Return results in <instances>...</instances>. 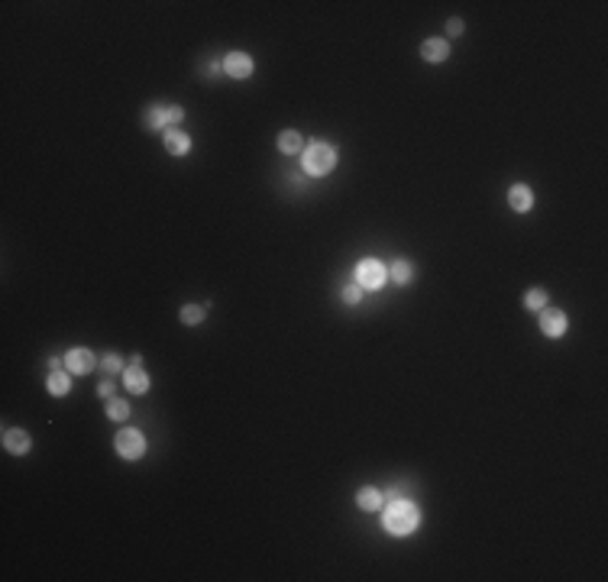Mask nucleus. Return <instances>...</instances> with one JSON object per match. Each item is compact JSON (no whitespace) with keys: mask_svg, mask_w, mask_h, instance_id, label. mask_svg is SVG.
<instances>
[{"mask_svg":"<svg viewBox=\"0 0 608 582\" xmlns=\"http://www.w3.org/2000/svg\"><path fill=\"white\" fill-rule=\"evenodd\" d=\"M62 363H65V359H58V356H52V359H49V369H62Z\"/></svg>","mask_w":608,"mask_h":582,"instance_id":"obj_26","label":"nucleus"},{"mask_svg":"<svg viewBox=\"0 0 608 582\" xmlns=\"http://www.w3.org/2000/svg\"><path fill=\"white\" fill-rule=\"evenodd\" d=\"M363 295H366V288L359 285V282H350V285L340 291V298H343V304H359L363 301Z\"/></svg>","mask_w":608,"mask_h":582,"instance_id":"obj_20","label":"nucleus"},{"mask_svg":"<svg viewBox=\"0 0 608 582\" xmlns=\"http://www.w3.org/2000/svg\"><path fill=\"white\" fill-rule=\"evenodd\" d=\"M301 169L314 175V178H321V175H330L337 169V149L330 143H311L304 149V156H301Z\"/></svg>","mask_w":608,"mask_h":582,"instance_id":"obj_2","label":"nucleus"},{"mask_svg":"<svg viewBox=\"0 0 608 582\" xmlns=\"http://www.w3.org/2000/svg\"><path fill=\"white\" fill-rule=\"evenodd\" d=\"M382 524H385V531L395 537H408L417 531V524H421V511H417V505L408 502V498H391L389 505H385V514H382Z\"/></svg>","mask_w":608,"mask_h":582,"instance_id":"obj_1","label":"nucleus"},{"mask_svg":"<svg viewBox=\"0 0 608 582\" xmlns=\"http://www.w3.org/2000/svg\"><path fill=\"white\" fill-rule=\"evenodd\" d=\"M223 71H227L230 78H250L256 71V62L246 52H227L223 56Z\"/></svg>","mask_w":608,"mask_h":582,"instance_id":"obj_6","label":"nucleus"},{"mask_svg":"<svg viewBox=\"0 0 608 582\" xmlns=\"http://www.w3.org/2000/svg\"><path fill=\"white\" fill-rule=\"evenodd\" d=\"M447 56H450L447 39H424V46H421V58H424V62L440 65V62H447Z\"/></svg>","mask_w":608,"mask_h":582,"instance_id":"obj_12","label":"nucleus"},{"mask_svg":"<svg viewBox=\"0 0 608 582\" xmlns=\"http://www.w3.org/2000/svg\"><path fill=\"white\" fill-rule=\"evenodd\" d=\"M46 388H49V395H56V398H65L71 391V376L65 372V369H52L46 378Z\"/></svg>","mask_w":608,"mask_h":582,"instance_id":"obj_13","label":"nucleus"},{"mask_svg":"<svg viewBox=\"0 0 608 582\" xmlns=\"http://www.w3.org/2000/svg\"><path fill=\"white\" fill-rule=\"evenodd\" d=\"M107 417H110V421H127L130 404L123 398H107Z\"/></svg>","mask_w":608,"mask_h":582,"instance_id":"obj_18","label":"nucleus"},{"mask_svg":"<svg viewBox=\"0 0 608 582\" xmlns=\"http://www.w3.org/2000/svg\"><path fill=\"white\" fill-rule=\"evenodd\" d=\"M524 308H528V311H544V308H547V291H544V288H528V295H524Z\"/></svg>","mask_w":608,"mask_h":582,"instance_id":"obj_19","label":"nucleus"},{"mask_svg":"<svg viewBox=\"0 0 608 582\" xmlns=\"http://www.w3.org/2000/svg\"><path fill=\"white\" fill-rule=\"evenodd\" d=\"M389 278L395 285H411L414 282V263L411 259H395L389 265Z\"/></svg>","mask_w":608,"mask_h":582,"instance_id":"obj_14","label":"nucleus"},{"mask_svg":"<svg viewBox=\"0 0 608 582\" xmlns=\"http://www.w3.org/2000/svg\"><path fill=\"white\" fill-rule=\"evenodd\" d=\"M182 320L188 327H197L201 320H204V308H197V304H184L182 308Z\"/></svg>","mask_w":608,"mask_h":582,"instance_id":"obj_21","label":"nucleus"},{"mask_svg":"<svg viewBox=\"0 0 608 582\" xmlns=\"http://www.w3.org/2000/svg\"><path fill=\"white\" fill-rule=\"evenodd\" d=\"M101 369L107 372V376H117V372H123V356L107 353V356L101 359Z\"/></svg>","mask_w":608,"mask_h":582,"instance_id":"obj_22","label":"nucleus"},{"mask_svg":"<svg viewBox=\"0 0 608 582\" xmlns=\"http://www.w3.org/2000/svg\"><path fill=\"white\" fill-rule=\"evenodd\" d=\"M353 282L366 288V291H382L389 282V265H382L379 259H359L353 272Z\"/></svg>","mask_w":608,"mask_h":582,"instance_id":"obj_3","label":"nucleus"},{"mask_svg":"<svg viewBox=\"0 0 608 582\" xmlns=\"http://www.w3.org/2000/svg\"><path fill=\"white\" fill-rule=\"evenodd\" d=\"M123 385H127L130 395H146V391H149V385H152V378H149V372H146L143 365H133V363H130V369L123 372Z\"/></svg>","mask_w":608,"mask_h":582,"instance_id":"obj_9","label":"nucleus"},{"mask_svg":"<svg viewBox=\"0 0 608 582\" xmlns=\"http://www.w3.org/2000/svg\"><path fill=\"white\" fill-rule=\"evenodd\" d=\"M114 450L120 459H139L146 453V437L139 434V431H133V427H123L114 437Z\"/></svg>","mask_w":608,"mask_h":582,"instance_id":"obj_4","label":"nucleus"},{"mask_svg":"<svg viewBox=\"0 0 608 582\" xmlns=\"http://www.w3.org/2000/svg\"><path fill=\"white\" fill-rule=\"evenodd\" d=\"M356 505H359L363 511H379L382 505H385V495H382L379 489H372V485H366V489H359V492H356Z\"/></svg>","mask_w":608,"mask_h":582,"instance_id":"obj_15","label":"nucleus"},{"mask_svg":"<svg viewBox=\"0 0 608 582\" xmlns=\"http://www.w3.org/2000/svg\"><path fill=\"white\" fill-rule=\"evenodd\" d=\"M463 29H466V26H463V20H450V23H447V33H450V36H463Z\"/></svg>","mask_w":608,"mask_h":582,"instance_id":"obj_25","label":"nucleus"},{"mask_svg":"<svg viewBox=\"0 0 608 582\" xmlns=\"http://www.w3.org/2000/svg\"><path fill=\"white\" fill-rule=\"evenodd\" d=\"M3 446H7V453H13V457H26V453L33 450V440H29V434L20 431V427H7V431H3Z\"/></svg>","mask_w":608,"mask_h":582,"instance_id":"obj_8","label":"nucleus"},{"mask_svg":"<svg viewBox=\"0 0 608 582\" xmlns=\"http://www.w3.org/2000/svg\"><path fill=\"white\" fill-rule=\"evenodd\" d=\"M114 391H117L114 378H104L101 385H97V395H101V398H114Z\"/></svg>","mask_w":608,"mask_h":582,"instance_id":"obj_24","label":"nucleus"},{"mask_svg":"<svg viewBox=\"0 0 608 582\" xmlns=\"http://www.w3.org/2000/svg\"><path fill=\"white\" fill-rule=\"evenodd\" d=\"M165 133V149L172 152V156H188V149H191V136L178 130V126H169V130H162Z\"/></svg>","mask_w":608,"mask_h":582,"instance_id":"obj_11","label":"nucleus"},{"mask_svg":"<svg viewBox=\"0 0 608 582\" xmlns=\"http://www.w3.org/2000/svg\"><path fill=\"white\" fill-rule=\"evenodd\" d=\"M537 317H540V330L547 333V337H563V333L570 330V317H566L563 311H557V308L537 311Z\"/></svg>","mask_w":608,"mask_h":582,"instance_id":"obj_5","label":"nucleus"},{"mask_svg":"<svg viewBox=\"0 0 608 582\" xmlns=\"http://www.w3.org/2000/svg\"><path fill=\"white\" fill-rule=\"evenodd\" d=\"M143 123L149 126V130H169V110H165V104H149L146 114H143Z\"/></svg>","mask_w":608,"mask_h":582,"instance_id":"obj_16","label":"nucleus"},{"mask_svg":"<svg viewBox=\"0 0 608 582\" xmlns=\"http://www.w3.org/2000/svg\"><path fill=\"white\" fill-rule=\"evenodd\" d=\"M165 110H169V126H178L184 120V110L178 104H165Z\"/></svg>","mask_w":608,"mask_h":582,"instance_id":"obj_23","label":"nucleus"},{"mask_svg":"<svg viewBox=\"0 0 608 582\" xmlns=\"http://www.w3.org/2000/svg\"><path fill=\"white\" fill-rule=\"evenodd\" d=\"M278 149L285 152V156H295L304 149V136H301L298 130H285V133H278Z\"/></svg>","mask_w":608,"mask_h":582,"instance_id":"obj_17","label":"nucleus"},{"mask_svg":"<svg viewBox=\"0 0 608 582\" xmlns=\"http://www.w3.org/2000/svg\"><path fill=\"white\" fill-rule=\"evenodd\" d=\"M508 204H511V210H518V214H528L531 207H534V191H531L528 184H511V188H508Z\"/></svg>","mask_w":608,"mask_h":582,"instance_id":"obj_10","label":"nucleus"},{"mask_svg":"<svg viewBox=\"0 0 608 582\" xmlns=\"http://www.w3.org/2000/svg\"><path fill=\"white\" fill-rule=\"evenodd\" d=\"M97 365L101 363H97V356L91 350H71V353H65V369H71L75 376H88Z\"/></svg>","mask_w":608,"mask_h":582,"instance_id":"obj_7","label":"nucleus"}]
</instances>
